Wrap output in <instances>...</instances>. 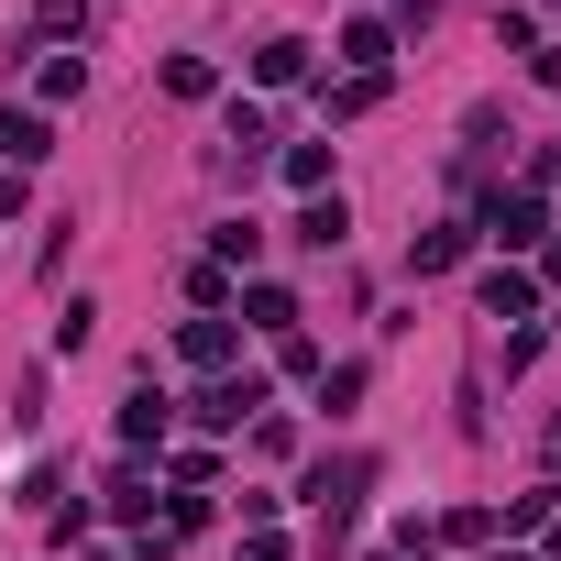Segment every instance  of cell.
<instances>
[{
  "mask_svg": "<svg viewBox=\"0 0 561 561\" xmlns=\"http://www.w3.org/2000/svg\"><path fill=\"white\" fill-rule=\"evenodd\" d=\"M122 440H165V397H154V386L122 408Z\"/></svg>",
  "mask_w": 561,
  "mask_h": 561,
  "instance_id": "9c48e42d",
  "label": "cell"
},
{
  "mask_svg": "<svg viewBox=\"0 0 561 561\" xmlns=\"http://www.w3.org/2000/svg\"><path fill=\"white\" fill-rule=\"evenodd\" d=\"M298 67H309V45H298V34H275V45H264V56H253V78H264V89H287V78H298Z\"/></svg>",
  "mask_w": 561,
  "mask_h": 561,
  "instance_id": "8992f818",
  "label": "cell"
},
{
  "mask_svg": "<svg viewBox=\"0 0 561 561\" xmlns=\"http://www.w3.org/2000/svg\"><path fill=\"white\" fill-rule=\"evenodd\" d=\"M550 462H561V419H550Z\"/></svg>",
  "mask_w": 561,
  "mask_h": 561,
  "instance_id": "7c38bea8",
  "label": "cell"
},
{
  "mask_svg": "<svg viewBox=\"0 0 561 561\" xmlns=\"http://www.w3.org/2000/svg\"><path fill=\"white\" fill-rule=\"evenodd\" d=\"M342 231H353V220H342V198H309V209H298V242H309V253H331Z\"/></svg>",
  "mask_w": 561,
  "mask_h": 561,
  "instance_id": "5b68a950",
  "label": "cell"
},
{
  "mask_svg": "<svg viewBox=\"0 0 561 561\" xmlns=\"http://www.w3.org/2000/svg\"><path fill=\"white\" fill-rule=\"evenodd\" d=\"M187 364H231V320H187Z\"/></svg>",
  "mask_w": 561,
  "mask_h": 561,
  "instance_id": "ba28073f",
  "label": "cell"
},
{
  "mask_svg": "<svg viewBox=\"0 0 561 561\" xmlns=\"http://www.w3.org/2000/svg\"><path fill=\"white\" fill-rule=\"evenodd\" d=\"M242 309H253V331H287V320H298V298H287V287H253Z\"/></svg>",
  "mask_w": 561,
  "mask_h": 561,
  "instance_id": "30bf717a",
  "label": "cell"
},
{
  "mask_svg": "<svg viewBox=\"0 0 561 561\" xmlns=\"http://www.w3.org/2000/svg\"><path fill=\"white\" fill-rule=\"evenodd\" d=\"M484 231H495V242L517 253V242L539 231V187H506V198H484Z\"/></svg>",
  "mask_w": 561,
  "mask_h": 561,
  "instance_id": "7a4b0ae2",
  "label": "cell"
},
{
  "mask_svg": "<svg viewBox=\"0 0 561 561\" xmlns=\"http://www.w3.org/2000/svg\"><path fill=\"white\" fill-rule=\"evenodd\" d=\"M375 100H386V78H342V89H331V122H353V111H375Z\"/></svg>",
  "mask_w": 561,
  "mask_h": 561,
  "instance_id": "8fae6325",
  "label": "cell"
},
{
  "mask_svg": "<svg viewBox=\"0 0 561 561\" xmlns=\"http://www.w3.org/2000/svg\"><path fill=\"white\" fill-rule=\"evenodd\" d=\"M242 408H264V386H253V375H242V386H209V397H198V419H209V430H242Z\"/></svg>",
  "mask_w": 561,
  "mask_h": 561,
  "instance_id": "277c9868",
  "label": "cell"
},
{
  "mask_svg": "<svg viewBox=\"0 0 561 561\" xmlns=\"http://www.w3.org/2000/svg\"><path fill=\"white\" fill-rule=\"evenodd\" d=\"M0 154H12V165H45V154H56L45 111H0Z\"/></svg>",
  "mask_w": 561,
  "mask_h": 561,
  "instance_id": "3957f363",
  "label": "cell"
},
{
  "mask_svg": "<svg viewBox=\"0 0 561 561\" xmlns=\"http://www.w3.org/2000/svg\"><path fill=\"white\" fill-rule=\"evenodd\" d=\"M484 309H495V320H528V275H517V264L484 275Z\"/></svg>",
  "mask_w": 561,
  "mask_h": 561,
  "instance_id": "52a82bcc",
  "label": "cell"
},
{
  "mask_svg": "<svg viewBox=\"0 0 561 561\" xmlns=\"http://www.w3.org/2000/svg\"><path fill=\"white\" fill-rule=\"evenodd\" d=\"M364 473H375V462H364V451H342V462H320V473H309V495H320V506H331V528H342V517H353V495H364Z\"/></svg>",
  "mask_w": 561,
  "mask_h": 561,
  "instance_id": "6da1fadb",
  "label": "cell"
}]
</instances>
